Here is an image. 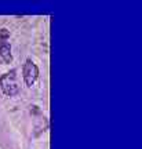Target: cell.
I'll return each mask as SVG.
<instances>
[{"instance_id":"2","label":"cell","mask_w":142,"mask_h":149,"mask_svg":"<svg viewBox=\"0 0 142 149\" xmlns=\"http://www.w3.org/2000/svg\"><path fill=\"white\" fill-rule=\"evenodd\" d=\"M37 76H39V68L36 66V64L28 59L25 65H24V80H25V84L28 87H32L35 84V81L37 80Z\"/></svg>"},{"instance_id":"3","label":"cell","mask_w":142,"mask_h":149,"mask_svg":"<svg viewBox=\"0 0 142 149\" xmlns=\"http://www.w3.org/2000/svg\"><path fill=\"white\" fill-rule=\"evenodd\" d=\"M0 57L3 58L6 64H10L11 61H13V55H11V47L8 43L6 42H1L0 44Z\"/></svg>"},{"instance_id":"4","label":"cell","mask_w":142,"mask_h":149,"mask_svg":"<svg viewBox=\"0 0 142 149\" xmlns=\"http://www.w3.org/2000/svg\"><path fill=\"white\" fill-rule=\"evenodd\" d=\"M0 37H1V40H3V42H6V39H7V37H10V32H8L6 28H3V29L0 31Z\"/></svg>"},{"instance_id":"1","label":"cell","mask_w":142,"mask_h":149,"mask_svg":"<svg viewBox=\"0 0 142 149\" xmlns=\"http://www.w3.org/2000/svg\"><path fill=\"white\" fill-rule=\"evenodd\" d=\"M0 87H1V91L4 93V95L7 97L15 95L18 93V90H19L15 70H11L8 73H4L0 77Z\"/></svg>"}]
</instances>
